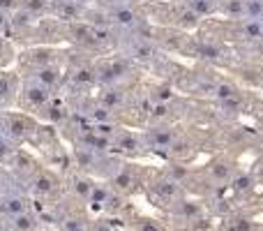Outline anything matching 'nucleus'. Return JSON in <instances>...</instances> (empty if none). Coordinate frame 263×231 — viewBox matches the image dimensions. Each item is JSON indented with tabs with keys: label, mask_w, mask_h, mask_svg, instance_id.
Segmentation results:
<instances>
[{
	"label": "nucleus",
	"mask_w": 263,
	"mask_h": 231,
	"mask_svg": "<svg viewBox=\"0 0 263 231\" xmlns=\"http://www.w3.org/2000/svg\"><path fill=\"white\" fill-rule=\"evenodd\" d=\"M69 231H83L81 227H79V224L77 222H74V224H69Z\"/></svg>",
	"instance_id": "obj_11"
},
{
	"label": "nucleus",
	"mask_w": 263,
	"mask_h": 231,
	"mask_svg": "<svg viewBox=\"0 0 263 231\" xmlns=\"http://www.w3.org/2000/svg\"><path fill=\"white\" fill-rule=\"evenodd\" d=\"M26 213V199L18 194H7L0 197V215H7V218H16V215Z\"/></svg>",
	"instance_id": "obj_2"
},
{
	"label": "nucleus",
	"mask_w": 263,
	"mask_h": 231,
	"mask_svg": "<svg viewBox=\"0 0 263 231\" xmlns=\"http://www.w3.org/2000/svg\"><path fill=\"white\" fill-rule=\"evenodd\" d=\"M7 26H9V16H7V12L0 7V32H3Z\"/></svg>",
	"instance_id": "obj_8"
},
{
	"label": "nucleus",
	"mask_w": 263,
	"mask_h": 231,
	"mask_svg": "<svg viewBox=\"0 0 263 231\" xmlns=\"http://www.w3.org/2000/svg\"><path fill=\"white\" fill-rule=\"evenodd\" d=\"M12 220H14V227L21 229V231H32L35 229V220H32L30 215H26V213L16 215V218H12Z\"/></svg>",
	"instance_id": "obj_4"
},
{
	"label": "nucleus",
	"mask_w": 263,
	"mask_h": 231,
	"mask_svg": "<svg viewBox=\"0 0 263 231\" xmlns=\"http://www.w3.org/2000/svg\"><path fill=\"white\" fill-rule=\"evenodd\" d=\"M46 5H49V0H26L23 7H26L28 12H40V9L46 7Z\"/></svg>",
	"instance_id": "obj_5"
},
{
	"label": "nucleus",
	"mask_w": 263,
	"mask_h": 231,
	"mask_svg": "<svg viewBox=\"0 0 263 231\" xmlns=\"http://www.w3.org/2000/svg\"><path fill=\"white\" fill-rule=\"evenodd\" d=\"M9 91H12V83H9V79L5 77V74H0V97H7Z\"/></svg>",
	"instance_id": "obj_6"
},
{
	"label": "nucleus",
	"mask_w": 263,
	"mask_h": 231,
	"mask_svg": "<svg viewBox=\"0 0 263 231\" xmlns=\"http://www.w3.org/2000/svg\"><path fill=\"white\" fill-rule=\"evenodd\" d=\"M116 16H118L120 23H129V21H132V12H118Z\"/></svg>",
	"instance_id": "obj_10"
},
{
	"label": "nucleus",
	"mask_w": 263,
	"mask_h": 231,
	"mask_svg": "<svg viewBox=\"0 0 263 231\" xmlns=\"http://www.w3.org/2000/svg\"><path fill=\"white\" fill-rule=\"evenodd\" d=\"M49 97H51L49 88H44L42 83L32 81V79L23 86V100H26L30 106H44L46 102H49Z\"/></svg>",
	"instance_id": "obj_1"
},
{
	"label": "nucleus",
	"mask_w": 263,
	"mask_h": 231,
	"mask_svg": "<svg viewBox=\"0 0 263 231\" xmlns=\"http://www.w3.org/2000/svg\"><path fill=\"white\" fill-rule=\"evenodd\" d=\"M32 81L42 83L44 88L51 91V86H55V81H58V72H55L53 67H40L35 72V77H32Z\"/></svg>",
	"instance_id": "obj_3"
},
{
	"label": "nucleus",
	"mask_w": 263,
	"mask_h": 231,
	"mask_svg": "<svg viewBox=\"0 0 263 231\" xmlns=\"http://www.w3.org/2000/svg\"><path fill=\"white\" fill-rule=\"evenodd\" d=\"M37 192H51V178L49 176L37 178Z\"/></svg>",
	"instance_id": "obj_7"
},
{
	"label": "nucleus",
	"mask_w": 263,
	"mask_h": 231,
	"mask_svg": "<svg viewBox=\"0 0 263 231\" xmlns=\"http://www.w3.org/2000/svg\"><path fill=\"white\" fill-rule=\"evenodd\" d=\"M5 153H7V136L0 132V157H3Z\"/></svg>",
	"instance_id": "obj_9"
}]
</instances>
